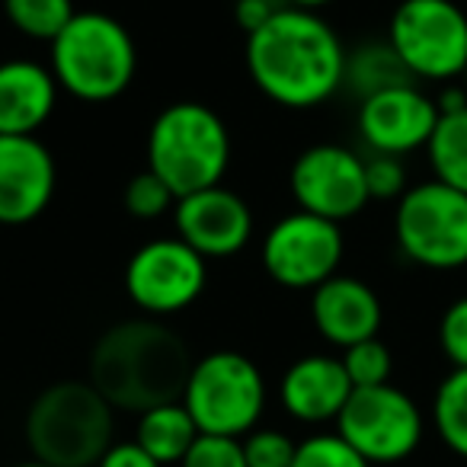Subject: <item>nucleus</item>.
Wrapping results in <instances>:
<instances>
[{
  "mask_svg": "<svg viewBox=\"0 0 467 467\" xmlns=\"http://www.w3.org/2000/svg\"><path fill=\"white\" fill-rule=\"evenodd\" d=\"M247 71L273 103L311 109L343 90L346 46L320 14L285 4L247 36Z\"/></svg>",
  "mask_w": 467,
  "mask_h": 467,
  "instance_id": "nucleus-1",
  "label": "nucleus"
},
{
  "mask_svg": "<svg viewBox=\"0 0 467 467\" xmlns=\"http://www.w3.org/2000/svg\"><path fill=\"white\" fill-rule=\"evenodd\" d=\"M192 358L176 330L157 317H135L109 327L90 349L87 381L112 410L144 413L182 397Z\"/></svg>",
  "mask_w": 467,
  "mask_h": 467,
  "instance_id": "nucleus-2",
  "label": "nucleus"
},
{
  "mask_svg": "<svg viewBox=\"0 0 467 467\" xmlns=\"http://www.w3.org/2000/svg\"><path fill=\"white\" fill-rule=\"evenodd\" d=\"M26 445L52 467H97L116 432V410L90 381L48 384L29 403Z\"/></svg>",
  "mask_w": 467,
  "mask_h": 467,
  "instance_id": "nucleus-3",
  "label": "nucleus"
},
{
  "mask_svg": "<svg viewBox=\"0 0 467 467\" xmlns=\"http://www.w3.org/2000/svg\"><path fill=\"white\" fill-rule=\"evenodd\" d=\"M138 48L109 14L80 10L52 42V74L65 93L84 103H109L131 87Z\"/></svg>",
  "mask_w": 467,
  "mask_h": 467,
  "instance_id": "nucleus-4",
  "label": "nucleus"
},
{
  "mask_svg": "<svg viewBox=\"0 0 467 467\" xmlns=\"http://www.w3.org/2000/svg\"><path fill=\"white\" fill-rule=\"evenodd\" d=\"M231 163V135L214 109L192 99L173 103L154 119L148 135V170L176 199L221 182Z\"/></svg>",
  "mask_w": 467,
  "mask_h": 467,
  "instance_id": "nucleus-5",
  "label": "nucleus"
},
{
  "mask_svg": "<svg viewBox=\"0 0 467 467\" xmlns=\"http://www.w3.org/2000/svg\"><path fill=\"white\" fill-rule=\"evenodd\" d=\"M180 400L195 420L199 432L244 439L263 420L266 378L250 356L218 349L192 362Z\"/></svg>",
  "mask_w": 467,
  "mask_h": 467,
  "instance_id": "nucleus-6",
  "label": "nucleus"
},
{
  "mask_svg": "<svg viewBox=\"0 0 467 467\" xmlns=\"http://www.w3.org/2000/svg\"><path fill=\"white\" fill-rule=\"evenodd\" d=\"M394 237L410 263L432 273L467 266V192L441 180H426L400 195Z\"/></svg>",
  "mask_w": 467,
  "mask_h": 467,
  "instance_id": "nucleus-7",
  "label": "nucleus"
},
{
  "mask_svg": "<svg viewBox=\"0 0 467 467\" xmlns=\"http://www.w3.org/2000/svg\"><path fill=\"white\" fill-rule=\"evenodd\" d=\"M388 42L413 80L451 84L467 71V14L454 0H400Z\"/></svg>",
  "mask_w": 467,
  "mask_h": 467,
  "instance_id": "nucleus-8",
  "label": "nucleus"
},
{
  "mask_svg": "<svg viewBox=\"0 0 467 467\" xmlns=\"http://www.w3.org/2000/svg\"><path fill=\"white\" fill-rule=\"evenodd\" d=\"M337 432L368 464H400L422 445L426 416L413 397L394 384L358 388L339 413Z\"/></svg>",
  "mask_w": 467,
  "mask_h": 467,
  "instance_id": "nucleus-9",
  "label": "nucleus"
},
{
  "mask_svg": "<svg viewBox=\"0 0 467 467\" xmlns=\"http://www.w3.org/2000/svg\"><path fill=\"white\" fill-rule=\"evenodd\" d=\"M346 254L343 227L311 212L279 218L263 237V269L282 288L314 292L339 273Z\"/></svg>",
  "mask_w": 467,
  "mask_h": 467,
  "instance_id": "nucleus-10",
  "label": "nucleus"
},
{
  "mask_svg": "<svg viewBox=\"0 0 467 467\" xmlns=\"http://www.w3.org/2000/svg\"><path fill=\"white\" fill-rule=\"evenodd\" d=\"M205 263L180 237H157L131 254L125 266V292L148 317H170L195 305L205 292Z\"/></svg>",
  "mask_w": 467,
  "mask_h": 467,
  "instance_id": "nucleus-11",
  "label": "nucleus"
},
{
  "mask_svg": "<svg viewBox=\"0 0 467 467\" xmlns=\"http://www.w3.org/2000/svg\"><path fill=\"white\" fill-rule=\"evenodd\" d=\"M288 182L301 212L337 224L356 218L371 202L365 182V157L343 144H314L301 150L292 163Z\"/></svg>",
  "mask_w": 467,
  "mask_h": 467,
  "instance_id": "nucleus-12",
  "label": "nucleus"
},
{
  "mask_svg": "<svg viewBox=\"0 0 467 467\" xmlns=\"http://www.w3.org/2000/svg\"><path fill=\"white\" fill-rule=\"evenodd\" d=\"M176 237L202 260L237 256L254 237V212L237 192L218 186L182 195L173 205Z\"/></svg>",
  "mask_w": 467,
  "mask_h": 467,
  "instance_id": "nucleus-13",
  "label": "nucleus"
},
{
  "mask_svg": "<svg viewBox=\"0 0 467 467\" xmlns=\"http://www.w3.org/2000/svg\"><path fill=\"white\" fill-rule=\"evenodd\" d=\"M435 125H439V106L413 80L358 103V135L371 148V154H413L426 148Z\"/></svg>",
  "mask_w": 467,
  "mask_h": 467,
  "instance_id": "nucleus-14",
  "label": "nucleus"
},
{
  "mask_svg": "<svg viewBox=\"0 0 467 467\" xmlns=\"http://www.w3.org/2000/svg\"><path fill=\"white\" fill-rule=\"evenodd\" d=\"M58 182L55 157L36 135H0V224H29Z\"/></svg>",
  "mask_w": 467,
  "mask_h": 467,
  "instance_id": "nucleus-15",
  "label": "nucleus"
},
{
  "mask_svg": "<svg viewBox=\"0 0 467 467\" xmlns=\"http://www.w3.org/2000/svg\"><path fill=\"white\" fill-rule=\"evenodd\" d=\"M311 320L317 333L337 349H349L381 330L384 307L368 282L356 275H333L311 295Z\"/></svg>",
  "mask_w": 467,
  "mask_h": 467,
  "instance_id": "nucleus-16",
  "label": "nucleus"
},
{
  "mask_svg": "<svg viewBox=\"0 0 467 467\" xmlns=\"http://www.w3.org/2000/svg\"><path fill=\"white\" fill-rule=\"evenodd\" d=\"M352 390L356 388H352L343 362L314 352V356L288 365L279 384V400L292 420L305 422V426H324V422L339 420Z\"/></svg>",
  "mask_w": 467,
  "mask_h": 467,
  "instance_id": "nucleus-17",
  "label": "nucleus"
},
{
  "mask_svg": "<svg viewBox=\"0 0 467 467\" xmlns=\"http://www.w3.org/2000/svg\"><path fill=\"white\" fill-rule=\"evenodd\" d=\"M52 67L29 58L0 61V135H36L58 106Z\"/></svg>",
  "mask_w": 467,
  "mask_h": 467,
  "instance_id": "nucleus-18",
  "label": "nucleus"
},
{
  "mask_svg": "<svg viewBox=\"0 0 467 467\" xmlns=\"http://www.w3.org/2000/svg\"><path fill=\"white\" fill-rule=\"evenodd\" d=\"M199 435H202L199 426L189 416V410L182 407V400L161 403V407H150L144 413H138L135 441L161 467L182 464V458L189 454V448L195 445Z\"/></svg>",
  "mask_w": 467,
  "mask_h": 467,
  "instance_id": "nucleus-19",
  "label": "nucleus"
},
{
  "mask_svg": "<svg viewBox=\"0 0 467 467\" xmlns=\"http://www.w3.org/2000/svg\"><path fill=\"white\" fill-rule=\"evenodd\" d=\"M410 71L403 67V61L397 58V52L390 48L388 39L362 42L356 52H346V74L343 87L358 97V103L390 87L410 84Z\"/></svg>",
  "mask_w": 467,
  "mask_h": 467,
  "instance_id": "nucleus-20",
  "label": "nucleus"
},
{
  "mask_svg": "<svg viewBox=\"0 0 467 467\" xmlns=\"http://www.w3.org/2000/svg\"><path fill=\"white\" fill-rule=\"evenodd\" d=\"M432 180L467 192V109L439 116L432 138L426 144Z\"/></svg>",
  "mask_w": 467,
  "mask_h": 467,
  "instance_id": "nucleus-21",
  "label": "nucleus"
},
{
  "mask_svg": "<svg viewBox=\"0 0 467 467\" xmlns=\"http://www.w3.org/2000/svg\"><path fill=\"white\" fill-rule=\"evenodd\" d=\"M432 429L441 445L467 461V368H451L432 397Z\"/></svg>",
  "mask_w": 467,
  "mask_h": 467,
  "instance_id": "nucleus-22",
  "label": "nucleus"
},
{
  "mask_svg": "<svg viewBox=\"0 0 467 467\" xmlns=\"http://www.w3.org/2000/svg\"><path fill=\"white\" fill-rule=\"evenodd\" d=\"M4 14L16 33L39 42H55L74 20V0H4Z\"/></svg>",
  "mask_w": 467,
  "mask_h": 467,
  "instance_id": "nucleus-23",
  "label": "nucleus"
},
{
  "mask_svg": "<svg viewBox=\"0 0 467 467\" xmlns=\"http://www.w3.org/2000/svg\"><path fill=\"white\" fill-rule=\"evenodd\" d=\"M346 375H349L352 388H381V384H390V371H394V356L390 349L381 343V339H365V343H356L349 349H343L339 356Z\"/></svg>",
  "mask_w": 467,
  "mask_h": 467,
  "instance_id": "nucleus-24",
  "label": "nucleus"
},
{
  "mask_svg": "<svg viewBox=\"0 0 467 467\" xmlns=\"http://www.w3.org/2000/svg\"><path fill=\"white\" fill-rule=\"evenodd\" d=\"M292 467H371L339 432H314L298 441Z\"/></svg>",
  "mask_w": 467,
  "mask_h": 467,
  "instance_id": "nucleus-25",
  "label": "nucleus"
},
{
  "mask_svg": "<svg viewBox=\"0 0 467 467\" xmlns=\"http://www.w3.org/2000/svg\"><path fill=\"white\" fill-rule=\"evenodd\" d=\"M122 205L131 218L154 221L176 205V195H173V189H170L167 182L154 173V170H141V173L131 176L129 186H125Z\"/></svg>",
  "mask_w": 467,
  "mask_h": 467,
  "instance_id": "nucleus-26",
  "label": "nucleus"
},
{
  "mask_svg": "<svg viewBox=\"0 0 467 467\" xmlns=\"http://www.w3.org/2000/svg\"><path fill=\"white\" fill-rule=\"evenodd\" d=\"M241 445L247 467H292L298 441H292V435L279 429H254L250 435H244Z\"/></svg>",
  "mask_w": 467,
  "mask_h": 467,
  "instance_id": "nucleus-27",
  "label": "nucleus"
},
{
  "mask_svg": "<svg viewBox=\"0 0 467 467\" xmlns=\"http://www.w3.org/2000/svg\"><path fill=\"white\" fill-rule=\"evenodd\" d=\"M365 182H368V199L400 202V195L410 189L403 157H390V154L365 157Z\"/></svg>",
  "mask_w": 467,
  "mask_h": 467,
  "instance_id": "nucleus-28",
  "label": "nucleus"
},
{
  "mask_svg": "<svg viewBox=\"0 0 467 467\" xmlns=\"http://www.w3.org/2000/svg\"><path fill=\"white\" fill-rule=\"evenodd\" d=\"M180 467H247V458H244L241 439L202 432Z\"/></svg>",
  "mask_w": 467,
  "mask_h": 467,
  "instance_id": "nucleus-29",
  "label": "nucleus"
},
{
  "mask_svg": "<svg viewBox=\"0 0 467 467\" xmlns=\"http://www.w3.org/2000/svg\"><path fill=\"white\" fill-rule=\"evenodd\" d=\"M439 349L451 368H467V295L454 298L439 320Z\"/></svg>",
  "mask_w": 467,
  "mask_h": 467,
  "instance_id": "nucleus-30",
  "label": "nucleus"
},
{
  "mask_svg": "<svg viewBox=\"0 0 467 467\" xmlns=\"http://www.w3.org/2000/svg\"><path fill=\"white\" fill-rule=\"evenodd\" d=\"M279 7H285V4H275V0H237V4H234V20L250 36L260 26H266Z\"/></svg>",
  "mask_w": 467,
  "mask_h": 467,
  "instance_id": "nucleus-31",
  "label": "nucleus"
},
{
  "mask_svg": "<svg viewBox=\"0 0 467 467\" xmlns=\"http://www.w3.org/2000/svg\"><path fill=\"white\" fill-rule=\"evenodd\" d=\"M97 467H161V464L131 439V441H112L109 451L99 458Z\"/></svg>",
  "mask_w": 467,
  "mask_h": 467,
  "instance_id": "nucleus-32",
  "label": "nucleus"
},
{
  "mask_svg": "<svg viewBox=\"0 0 467 467\" xmlns=\"http://www.w3.org/2000/svg\"><path fill=\"white\" fill-rule=\"evenodd\" d=\"M435 106H439V116H448V112L467 109V90H464V84H461V87H445V90L439 93V99H435Z\"/></svg>",
  "mask_w": 467,
  "mask_h": 467,
  "instance_id": "nucleus-33",
  "label": "nucleus"
},
{
  "mask_svg": "<svg viewBox=\"0 0 467 467\" xmlns=\"http://www.w3.org/2000/svg\"><path fill=\"white\" fill-rule=\"evenodd\" d=\"M288 7H298V10H314L317 14L320 7H327V4H333V0H285Z\"/></svg>",
  "mask_w": 467,
  "mask_h": 467,
  "instance_id": "nucleus-34",
  "label": "nucleus"
},
{
  "mask_svg": "<svg viewBox=\"0 0 467 467\" xmlns=\"http://www.w3.org/2000/svg\"><path fill=\"white\" fill-rule=\"evenodd\" d=\"M10 467H52V464H46V461L29 458V461H20V464H10Z\"/></svg>",
  "mask_w": 467,
  "mask_h": 467,
  "instance_id": "nucleus-35",
  "label": "nucleus"
},
{
  "mask_svg": "<svg viewBox=\"0 0 467 467\" xmlns=\"http://www.w3.org/2000/svg\"><path fill=\"white\" fill-rule=\"evenodd\" d=\"M461 80H464V90H467V71H464V78H461Z\"/></svg>",
  "mask_w": 467,
  "mask_h": 467,
  "instance_id": "nucleus-36",
  "label": "nucleus"
}]
</instances>
